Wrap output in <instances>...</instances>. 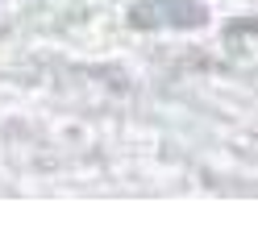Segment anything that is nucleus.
<instances>
[{
    "label": "nucleus",
    "mask_w": 258,
    "mask_h": 249,
    "mask_svg": "<svg viewBox=\"0 0 258 249\" xmlns=\"http://www.w3.org/2000/svg\"><path fill=\"white\" fill-rule=\"evenodd\" d=\"M134 25L138 29H196L208 21V9L196 0H142L134 5Z\"/></svg>",
    "instance_id": "obj_1"
}]
</instances>
